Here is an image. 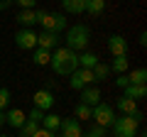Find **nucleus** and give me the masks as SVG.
Listing matches in <instances>:
<instances>
[{
	"label": "nucleus",
	"instance_id": "nucleus-1",
	"mask_svg": "<svg viewBox=\"0 0 147 137\" xmlns=\"http://www.w3.org/2000/svg\"><path fill=\"white\" fill-rule=\"evenodd\" d=\"M49 66L57 76H71L76 68H79V54L71 52L66 47H57L52 52V59H49Z\"/></svg>",
	"mask_w": 147,
	"mask_h": 137
},
{
	"label": "nucleus",
	"instance_id": "nucleus-2",
	"mask_svg": "<svg viewBox=\"0 0 147 137\" xmlns=\"http://www.w3.org/2000/svg\"><path fill=\"white\" fill-rule=\"evenodd\" d=\"M66 34H64V42H66V49H71V52H86L88 49V42H91V30L86 25H71L66 27Z\"/></svg>",
	"mask_w": 147,
	"mask_h": 137
},
{
	"label": "nucleus",
	"instance_id": "nucleus-3",
	"mask_svg": "<svg viewBox=\"0 0 147 137\" xmlns=\"http://www.w3.org/2000/svg\"><path fill=\"white\" fill-rule=\"evenodd\" d=\"M39 25H42V32H57V34H61L69 27V20H66L64 12H44Z\"/></svg>",
	"mask_w": 147,
	"mask_h": 137
},
{
	"label": "nucleus",
	"instance_id": "nucleus-4",
	"mask_svg": "<svg viewBox=\"0 0 147 137\" xmlns=\"http://www.w3.org/2000/svg\"><path fill=\"white\" fill-rule=\"evenodd\" d=\"M113 132H115V137H135L137 130H140V125H137L135 120H132L130 115H120L113 120Z\"/></svg>",
	"mask_w": 147,
	"mask_h": 137
},
{
	"label": "nucleus",
	"instance_id": "nucleus-5",
	"mask_svg": "<svg viewBox=\"0 0 147 137\" xmlns=\"http://www.w3.org/2000/svg\"><path fill=\"white\" fill-rule=\"evenodd\" d=\"M91 120H93L96 125H100V127H110V125H113V120H115L113 105H108V103L100 100L98 105H93V110H91Z\"/></svg>",
	"mask_w": 147,
	"mask_h": 137
},
{
	"label": "nucleus",
	"instance_id": "nucleus-6",
	"mask_svg": "<svg viewBox=\"0 0 147 137\" xmlns=\"http://www.w3.org/2000/svg\"><path fill=\"white\" fill-rule=\"evenodd\" d=\"M86 86H93V74L91 68H76L71 76H69V88L71 91H84Z\"/></svg>",
	"mask_w": 147,
	"mask_h": 137
},
{
	"label": "nucleus",
	"instance_id": "nucleus-7",
	"mask_svg": "<svg viewBox=\"0 0 147 137\" xmlns=\"http://www.w3.org/2000/svg\"><path fill=\"white\" fill-rule=\"evenodd\" d=\"M54 93L49 88H39V91H34V95H32V103H34V105L32 108H39V110L42 113H49L54 108Z\"/></svg>",
	"mask_w": 147,
	"mask_h": 137
},
{
	"label": "nucleus",
	"instance_id": "nucleus-8",
	"mask_svg": "<svg viewBox=\"0 0 147 137\" xmlns=\"http://www.w3.org/2000/svg\"><path fill=\"white\" fill-rule=\"evenodd\" d=\"M84 135V127H81V122L76 120V118H61V127H59L57 137H81Z\"/></svg>",
	"mask_w": 147,
	"mask_h": 137
},
{
	"label": "nucleus",
	"instance_id": "nucleus-9",
	"mask_svg": "<svg viewBox=\"0 0 147 137\" xmlns=\"http://www.w3.org/2000/svg\"><path fill=\"white\" fill-rule=\"evenodd\" d=\"M15 47L22 49V52L37 49V34H34V30H20V32H15Z\"/></svg>",
	"mask_w": 147,
	"mask_h": 137
},
{
	"label": "nucleus",
	"instance_id": "nucleus-10",
	"mask_svg": "<svg viewBox=\"0 0 147 137\" xmlns=\"http://www.w3.org/2000/svg\"><path fill=\"white\" fill-rule=\"evenodd\" d=\"M108 52H110V56H127V39L123 34H110Z\"/></svg>",
	"mask_w": 147,
	"mask_h": 137
},
{
	"label": "nucleus",
	"instance_id": "nucleus-11",
	"mask_svg": "<svg viewBox=\"0 0 147 137\" xmlns=\"http://www.w3.org/2000/svg\"><path fill=\"white\" fill-rule=\"evenodd\" d=\"M61 42V34L57 32H42V34H37V47L39 49H47V52H54Z\"/></svg>",
	"mask_w": 147,
	"mask_h": 137
},
{
	"label": "nucleus",
	"instance_id": "nucleus-12",
	"mask_svg": "<svg viewBox=\"0 0 147 137\" xmlns=\"http://www.w3.org/2000/svg\"><path fill=\"white\" fill-rule=\"evenodd\" d=\"M79 93H81L79 103H84V105H88V108H93V105L100 103V91L96 88V86H86V88L79 91Z\"/></svg>",
	"mask_w": 147,
	"mask_h": 137
},
{
	"label": "nucleus",
	"instance_id": "nucleus-13",
	"mask_svg": "<svg viewBox=\"0 0 147 137\" xmlns=\"http://www.w3.org/2000/svg\"><path fill=\"white\" fill-rule=\"evenodd\" d=\"M123 95L130 100H142L147 95V83H127L123 88Z\"/></svg>",
	"mask_w": 147,
	"mask_h": 137
},
{
	"label": "nucleus",
	"instance_id": "nucleus-14",
	"mask_svg": "<svg viewBox=\"0 0 147 137\" xmlns=\"http://www.w3.org/2000/svg\"><path fill=\"white\" fill-rule=\"evenodd\" d=\"M25 120H27V113H25V110H20V108H12V110H7V113H5V125L15 127V130H20Z\"/></svg>",
	"mask_w": 147,
	"mask_h": 137
},
{
	"label": "nucleus",
	"instance_id": "nucleus-15",
	"mask_svg": "<svg viewBox=\"0 0 147 137\" xmlns=\"http://www.w3.org/2000/svg\"><path fill=\"white\" fill-rule=\"evenodd\" d=\"M64 15H84L86 12V0H61Z\"/></svg>",
	"mask_w": 147,
	"mask_h": 137
},
{
	"label": "nucleus",
	"instance_id": "nucleus-16",
	"mask_svg": "<svg viewBox=\"0 0 147 137\" xmlns=\"http://www.w3.org/2000/svg\"><path fill=\"white\" fill-rule=\"evenodd\" d=\"M39 127H44V130H49V132H54V135H57L59 127H61V115H57V113H44Z\"/></svg>",
	"mask_w": 147,
	"mask_h": 137
},
{
	"label": "nucleus",
	"instance_id": "nucleus-17",
	"mask_svg": "<svg viewBox=\"0 0 147 137\" xmlns=\"http://www.w3.org/2000/svg\"><path fill=\"white\" fill-rule=\"evenodd\" d=\"M15 22L22 27V30H32L37 25V17H34V10H20L15 15Z\"/></svg>",
	"mask_w": 147,
	"mask_h": 137
},
{
	"label": "nucleus",
	"instance_id": "nucleus-18",
	"mask_svg": "<svg viewBox=\"0 0 147 137\" xmlns=\"http://www.w3.org/2000/svg\"><path fill=\"white\" fill-rule=\"evenodd\" d=\"M115 110L120 113V115H132V113L137 110V100H130V98H125V95H120V98L115 100Z\"/></svg>",
	"mask_w": 147,
	"mask_h": 137
},
{
	"label": "nucleus",
	"instance_id": "nucleus-19",
	"mask_svg": "<svg viewBox=\"0 0 147 137\" xmlns=\"http://www.w3.org/2000/svg\"><path fill=\"white\" fill-rule=\"evenodd\" d=\"M91 74H93V83H100V81H105V79L110 76V66H108V64H100V61H98L93 68H91Z\"/></svg>",
	"mask_w": 147,
	"mask_h": 137
},
{
	"label": "nucleus",
	"instance_id": "nucleus-20",
	"mask_svg": "<svg viewBox=\"0 0 147 137\" xmlns=\"http://www.w3.org/2000/svg\"><path fill=\"white\" fill-rule=\"evenodd\" d=\"M86 12L93 15V17L103 15L105 12V0H86Z\"/></svg>",
	"mask_w": 147,
	"mask_h": 137
},
{
	"label": "nucleus",
	"instance_id": "nucleus-21",
	"mask_svg": "<svg viewBox=\"0 0 147 137\" xmlns=\"http://www.w3.org/2000/svg\"><path fill=\"white\" fill-rule=\"evenodd\" d=\"M108 66H110V71H115V74L120 76V74H125V71H127L130 61H127V56H113V61H110Z\"/></svg>",
	"mask_w": 147,
	"mask_h": 137
},
{
	"label": "nucleus",
	"instance_id": "nucleus-22",
	"mask_svg": "<svg viewBox=\"0 0 147 137\" xmlns=\"http://www.w3.org/2000/svg\"><path fill=\"white\" fill-rule=\"evenodd\" d=\"M96 64H98V56L93 52H81L79 54V66L81 68H93Z\"/></svg>",
	"mask_w": 147,
	"mask_h": 137
},
{
	"label": "nucleus",
	"instance_id": "nucleus-23",
	"mask_svg": "<svg viewBox=\"0 0 147 137\" xmlns=\"http://www.w3.org/2000/svg\"><path fill=\"white\" fill-rule=\"evenodd\" d=\"M49 59H52V52H47V49H34V56H32V61H34V66H49Z\"/></svg>",
	"mask_w": 147,
	"mask_h": 137
},
{
	"label": "nucleus",
	"instance_id": "nucleus-24",
	"mask_svg": "<svg viewBox=\"0 0 147 137\" xmlns=\"http://www.w3.org/2000/svg\"><path fill=\"white\" fill-rule=\"evenodd\" d=\"M91 110H93V108H88V105H84V103H79V105L74 108V118H76L79 122L91 120Z\"/></svg>",
	"mask_w": 147,
	"mask_h": 137
},
{
	"label": "nucleus",
	"instance_id": "nucleus-25",
	"mask_svg": "<svg viewBox=\"0 0 147 137\" xmlns=\"http://www.w3.org/2000/svg\"><path fill=\"white\" fill-rule=\"evenodd\" d=\"M127 81L130 83H147V68H135L132 74H127Z\"/></svg>",
	"mask_w": 147,
	"mask_h": 137
},
{
	"label": "nucleus",
	"instance_id": "nucleus-26",
	"mask_svg": "<svg viewBox=\"0 0 147 137\" xmlns=\"http://www.w3.org/2000/svg\"><path fill=\"white\" fill-rule=\"evenodd\" d=\"M7 105H10V91L0 86V110H5Z\"/></svg>",
	"mask_w": 147,
	"mask_h": 137
},
{
	"label": "nucleus",
	"instance_id": "nucleus-27",
	"mask_svg": "<svg viewBox=\"0 0 147 137\" xmlns=\"http://www.w3.org/2000/svg\"><path fill=\"white\" fill-rule=\"evenodd\" d=\"M88 135L91 137H105V135H108V127H100V125H96V122H93V127L88 130Z\"/></svg>",
	"mask_w": 147,
	"mask_h": 137
},
{
	"label": "nucleus",
	"instance_id": "nucleus-28",
	"mask_svg": "<svg viewBox=\"0 0 147 137\" xmlns=\"http://www.w3.org/2000/svg\"><path fill=\"white\" fill-rule=\"evenodd\" d=\"M15 5H20L22 10H34V5H37V0H12Z\"/></svg>",
	"mask_w": 147,
	"mask_h": 137
},
{
	"label": "nucleus",
	"instance_id": "nucleus-29",
	"mask_svg": "<svg viewBox=\"0 0 147 137\" xmlns=\"http://www.w3.org/2000/svg\"><path fill=\"white\" fill-rule=\"evenodd\" d=\"M127 83H130V81H127V74H120V76L115 79V86H118V88H125Z\"/></svg>",
	"mask_w": 147,
	"mask_h": 137
},
{
	"label": "nucleus",
	"instance_id": "nucleus-30",
	"mask_svg": "<svg viewBox=\"0 0 147 137\" xmlns=\"http://www.w3.org/2000/svg\"><path fill=\"white\" fill-rule=\"evenodd\" d=\"M32 137H57V135H54V132H49V130H44V127H39Z\"/></svg>",
	"mask_w": 147,
	"mask_h": 137
},
{
	"label": "nucleus",
	"instance_id": "nucleus-31",
	"mask_svg": "<svg viewBox=\"0 0 147 137\" xmlns=\"http://www.w3.org/2000/svg\"><path fill=\"white\" fill-rule=\"evenodd\" d=\"M10 5H15L12 0H0V12H3V10H7V7H10Z\"/></svg>",
	"mask_w": 147,
	"mask_h": 137
},
{
	"label": "nucleus",
	"instance_id": "nucleus-32",
	"mask_svg": "<svg viewBox=\"0 0 147 137\" xmlns=\"http://www.w3.org/2000/svg\"><path fill=\"white\" fill-rule=\"evenodd\" d=\"M140 44H142V47L147 44V34H145V32H140Z\"/></svg>",
	"mask_w": 147,
	"mask_h": 137
},
{
	"label": "nucleus",
	"instance_id": "nucleus-33",
	"mask_svg": "<svg viewBox=\"0 0 147 137\" xmlns=\"http://www.w3.org/2000/svg\"><path fill=\"white\" fill-rule=\"evenodd\" d=\"M3 125H5V110H0V130H3Z\"/></svg>",
	"mask_w": 147,
	"mask_h": 137
},
{
	"label": "nucleus",
	"instance_id": "nucleus-34",
	"mask_svg": "<svg viewBox=\"0 0 147 137\" xmlns=\"http://www.w3.org/2000/svg\"><path fill=\"white\" fill-rule=\"evenodd\" d=\"M81 137H91V135H88V132H84V135H81Z\"/></svg>",
	"mask_w": 147,
	"mask_h": 137
},
{
	"label": "nucleus",
	"instance_id": "nucleus-35",
	"mask_svg": "<svg viewBox=\"0 0 147 137\" xmlns=\"http://www.w3.org/2000/svg\"><path fill=\"white\" fill-rule=\"evenodd\" d=\"M0 137H10V135H0Z\"/></svg>",
	"mask_w": 147,
	"mask_h": 137
}]
</instances>
